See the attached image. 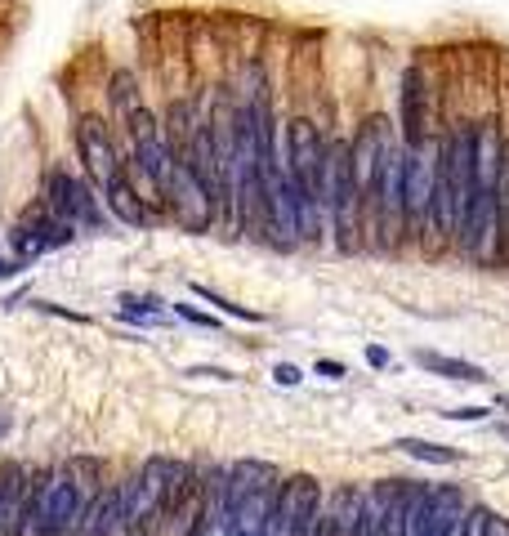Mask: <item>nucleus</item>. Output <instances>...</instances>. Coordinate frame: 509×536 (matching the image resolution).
Returning a JSON list of instances; mask_svg holds the SVG:
<instances>
[{"label":"nucleus","instance_id":"1","mask_svg":"<svg viewBox=\"0 0 509 536\" xmlns=\"http://www.w3.org/2000/svg\"><path fill=\"white\" fill-rule=\"evenodd\" d=\"M99 461L90 456H72L67 465L50 470L41 482H32L27 491V510L18 519L14 536H67L76 528L81 510L90 505V496L99 491Z\"/></svg>","mask_w":509,"mask_h":536},{"label":"nucleus","instance_id":"2","mask_svg":"<svg viewBox=\"0 0 509 536\" xmlns=\"http://www.w3.org/2000/svg\"><path fill=\"white\" fill-rule=\"evenodd\" d=\"M125 130H130V144H135L139 174L161 193V206H165V193H170V179H175V148H170L165 125L156 121V112L139 104L135 112H125Z\"/></svg>","mask_w":509,"mask_h":536},{"label":"nucleus","instance_id":"3","mask_svg":"<svg viewBox=\"0 0 509 536\" xmlns=\"http://www.w3.org/2000/svg\"><path fill=\"white\" fill-rule=\"evenodd\" d=\"M170 474H175V461L170 456H153V461H144V470L135 479L121 487V523H125V532H144L161 514Z\"/></svg>","mask_w":509,"mask_h":536},{"label":"nucleus","instance_id":"4","mask_svg":"<svg viewBox=\"0 0 509 536\" xmlns=\"http://www.w3.org/2000/svg\"><path fill=\"white\" fill-rule=\"evenodd\" d=\"M165 211L175 214L188 233H205L215 223V211H219L210 188L179 157H175V179H170V193H165Z\"/></svg>","mask_w":509,"mask_h":536},{"label":"nucleus","instance_id":"5","mask_svg":"<svg viewBox=\"0 0 509 536\" xmlns=\"http://www.w3.org/2000/svg\"><path fill=\"white\" fill-rule=\"evenodd\" d=\"M45 206L54 214H63L72 228H103V214H99V197L90 184L72 179L67 170H54L45 179Z\"/></svg>","mask_w":509,"mask_h":536},{"label":"nucleus","instance_id":"6","mask_svg":"<svg viewBox=\"0 0 509 536\" xmlns=\"http://www.w3.org/2000/svg\"><path fill=\"white\" fill-rule=\"evenodd\" d=\"M273 496H277V482L254 487L251 496H242L219 519V532L224 536H273Z\"/></svg>","mask_w":509,"mask_h":536},{"label":"nucleus","instance_id":"7","mask_svg":"<svg viewBox=\"0 0 509 536\" xmlns=\"http://www.w3.org/2000/svg\"><path fill=\"white\" fill-rule=\"evenodd\" d=\"M72 233H76V228H72L63 214H54L50 206L41 202L36 211L18 223V233H14L18 260H23V255H41V251H50V246H67V242H72Z\"/></svg>","mask_w":509,"mask_h":536},{"label":"nucleus","instance_id":"8","mask_svg":"<svg viewBox=\"0 0 509 536\" xmlns=\"http://www.w3.org/2000/svg\"><path fill=\"white\" fill-rule=\"evenodd\" d=\"M76 144H81L85 170L95 174V184H99V188L112 179V174H121V157H116L112 134H107V125H103L99 116H81V125H76Z\"/></svg>","mask_w":509,"mask_h":536},{"label":"nucleus","instance_id":"9","mask_svg":"<svg viewBox=\"0 0 509 536\" xmlns=\"http://www.w3.org/2000/svg\"><path fill=\"white\" fill-rule=\"evenodd\" d=\"M424 139H434L429 134V85H424L420 67H407L403 72V144L415 148Z\"/></svg>","mask_w":509,"mask_h":536},{"label":"nucleus","instance_id":"10","mask_svg":"<svg viewBox=\"0 0 509 536\" xmlns=\"http://www.w3.org/2000/svg\"><path fill=\"white\" fill-rule=\"evenodd\" d=\"M460 519H464V505H460L456 487H429V501H424L415 536H456Z\"/></svg>","mask_w":509,"mask_h":536},{"label":"nucleus","instance_id":"11","mask_svg":"<svg viewBox=\"0 0 509 536\" xmlns=\"http://www.w3.org/2000/svg\"><path fill=\"white\" fill-rule=\"evenodd\" d=\"M27 470L23 465H0V536H14L18 532V519L27 510Z\"/></svg>","mask_w":509,"mask_h":536},{"label":"nucleus","instance_id":"12","mask_svg":"<svg viewBox=\"0 0 509 536\" xmlns=\"http://www.w3.org/2000/svg\"><path fill=\"white\" fill-rule=\"evenodd\" d=\"M103 202L112 206L116 219H125L130 228H148V223H153V211L144 206V197L135 193V184H130L125 174H112V179L103 184Z\"/></svg>","mask_w":509,"mask_h":536},{"label":"nucleus","instance_id":"13","mask_svg":"<svg viewBox=\"0 0 509 536\" xmlns=\"http://www.w3.org/2000/svg\"><path fill=\"white\" fill-rule=\"evenodd\" d=\"M415 362L424 367V372L443 375V380H464V384H487L492 375L483 372V367H474V362H460V358H443V353H415Z\"/></svg>","mask_w":509,"mask_h":536},{"label":"nucleus","instance_id":"14","mask_svg":"<svg viewBox=\"0 0 509 536\" xmlns=\"http://www.w3.org/2000/svg\"><path fill=\"white\" fill-rule=\"evenodd\" d=\"M362 501H366V491H362V487H340V491L331 496L326 514H331V528H335V536H354L357 514H362Z\"/></svg>","mask_w":509,"mask_h":536},{"label":"nucleus","instance_id":"15","mask_svg":"<svg viewBox=\"0 0 509 536\" xmlns=\"http://www.w3.org/2000/svg\"><path fill=\"white\" fill-rule=\"evenodd\" d=\"M389 482H394V479H389ZM389 482H375V487L366 491L354 536H380V523H384V501H389Z\"/></svg>","mask_w":509,"mask_h":536},{"label":"nucleus","instance_id":"16","mask_svg":"<svg viewBox=\"0 0 509 536\" xmlns=\"http://www.w3.org/2000/svg\"><path fill=\"white\" fill-rule=\"evenodd\" d=\"M398 452H407V456H415V461H424V465H456L460 452H452V447H438V442H424V438H398L394 442Z\"/></svg>","mask_w":509,"mask_h":536},{"label":"nucleus","instance_id":"17","mask_svg":"<svg viewBox=\"0 0 509 536\" xmlns=\"http://www.w3.org/2000/svg\"><path fill=\"white\" fill-rule=\"evenodd\" d=\"M112 104H116V112H121V116L144 104V99H139V85H135V76H130V72H112Z\"/></svg>","mask_w":509,"mask_h":536},{"label":"nucleus","instance_id":"18","mask_svg":"<svg viewBox=\"0 0 509 536\" xmlns=\"http://www.w3.org/2000/svg\"><path fill=\"white\" fill-rule=\"evenodd\" d=\"M121 318L156 322L161 318V300H148V295H121Z\"/></svg>","mask_w":509,"mask_h":536},{"label":"nucleus","instance_id":"19","mask_svg":"<svg viewBox=\"0 0 509 536\" xmlns=\"http://www.w3.org/2000/svg\"><path fill=\"white\" fill-rule=\"evenodd\" d=\"M202 300H210L219 313H233V318H242V322H264V313H254V309H242V304H233V300H224V295H215L210 286H193Z\"/></svg>","mask_w":509,"mask_h":536},{"label":"nucleus","instance_id":"20","mask_svg":"<svg viewBox=\"0 0 509 536\" xmlns=\"http://www.w3.org/2000/svg\"><path fill=\"white\" fill-rule=\"evenodd\" d=\"M487 519H492V510H483V505L464 510V519H460V532L456 536H487Z\"/></svg>","mask_w":509,"mask_h":536},{"label":"nucleus","instance_id":"21","mask_svg":"<svg viewBox=\"0 0 509 536\" xmlns=\"http://www.w3.org/2000/svg\"><path fill=\"white\" fill-rule=\"evenodd\" d=\"M175 313H179L184 322H197V326H215V318H205V313H197L193 304H175Z\"/></svg>","mask_w":509,"mask_h":536},{"label":"nucleus","instance_id":"22","mask_svg":"<svg viewBox=\"0 0 509 536\" xmlns=\"http://www.w3.org/2000/svg\"><path fill=\"white\" fill-rule=\"evenodd\" d=\"M443 416H447V421H483L487 412H483V407H456V412H443Z\"/></svg>","mask_w":509,"mask_h":536},{"label":"nucleus","instance_id":"23","mask_svg":"<svg viewBox=\"0 0 509 536\" xmlns=\"http://www.w3.org/2000/svg\"><path fill=\"white\" fill-rule=\"evenodd\" d=\"M273 375H277V384H300V375H304V372H300V367H291V362H282Z\"/></svg>","mask_w":509,"mask_h":536},{"label":"nucleus","instance_id":"24","mask_svg":"<svg viewBox=\"0 0 509 536\" xmlns=\"http://www.w3.org/2000/svg\"><path fill=\"white\" fill-rule=\"evenodd\" d=\"M317 375H326V380H344V362H317Z\"/></svg>","mask_w":509,"mask_h":536},{"label":"nucleus","instance_id":"25","mask_svg":"<svg viewBox=\"0 0 509 536\" xmlns=\"http://www.w3.org/2000/svg\"><path fill=\"white\" fill-rule=\"evenodd\" d=\"M313 536H335V528H331V514H326V510H317V523H313Z\"/></svg>","mask_w":509,"mask_h":536},{"label":"nucleus","instance_id":"26","mask_svg":"<svg viewBox=\"0 0 509 536\" xmlns=\"http://www.w3.org/2000/svg\"><path fill=\"white\" fill-rule=\"evenodd\" d=\"M366 362H371V367H384V362H389V353H384V349H375V344H371V349H366Z\"/></svg>","mask_w":509,"mask_h":536},{"label":"nucleus","instance_id":"27","mask_svg":"<svg viewBox=\"0 0 509 536\" xmlns=\"http://www.w3.org/2000/svg\"><path fill=\"white\" fill-rule=\"evenodd\" d=\"M501 407H509V393H505V398H501Z\"/></svg>","mask_w":509,"mask_h":536},{"label":"nucleus","instance_id":"28","mask_svg":"<svg viewBox=\"0 0 509 536\" xmlns=\"http://www.w3.org/2000/svg\"><path fill=\"white\" fill-rule=\"evenodd\" d=\"M505 438H509V425H505Z\"/></svg>","mask_w":509,"mask_h":536}]
</instances>
